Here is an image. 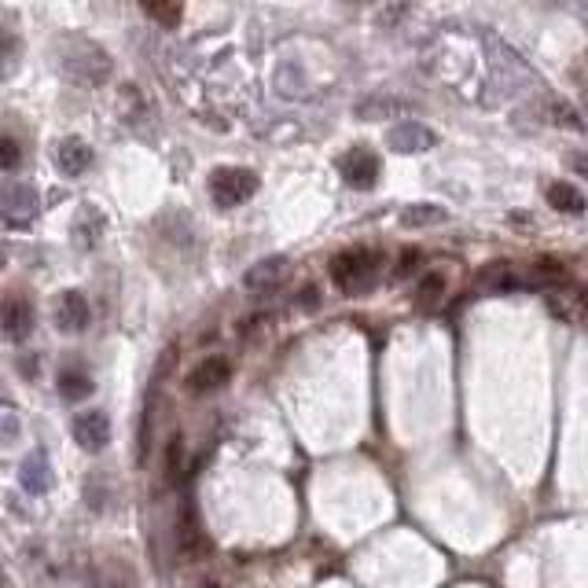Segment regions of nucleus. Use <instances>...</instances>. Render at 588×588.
<instances>
[{"label": "nucleus", "mask_w": 588, "mask_h": 588, "mask_svg": "<svg viewBox=\"0 0 588 588\" xmlns=\"http://www.w3.org/2000/svg\"><path fill=\"white\" fill-rule=\"evenodd\" d=\"M0 214H4V225L8 228H26L34 225L37 214H41V195H37L34 184H8L4 188V206H0Z\"/></svg>", "instance_id": "4"}, {"label": "nucleus", "mask_w": 588, "mask_h": 588, "mask_svg": "<svg viewBox=\"0 0 588 588\" xmlns=\"http://www.w3.org/2000/svg\"><path fill=\"white\" fill-rule=\"evenodd\" d=\"M144 15L147 19H155L159 26H166V30H173V26L184 19V8L181 4H173V0H147Z\"/></svg>", "instance_id": "19"}, {"label": "nucleus", "mask_w": 588, "mask_h": 588, "mask_svg": "<svg viewBox=\"0 0 588 588\" xmlns=\"http://www.w3.org/2000/svg\"><path fill=\"white\" fill-rule=\"evenodd\" d=\"M287 276H291V261L287 258H265V261H258L247 276H243V283H247V291H276Z\"/></svg>", "instance_id": "12"}, {"label": "nucleus", "mask_w": 588, "mask_h": 588, "mask_svg": "<svg viewBox=\"0 0 588 588\" xmlns=\"http://www.w3.org/2000/svg\"><path fill=\"white\" fill-rule=\"evenodd\" d=\"M548 298H552V309L559 313V317H566L570 324H588V294L577 291L570 280L552 287Z\"/></svg>", "instance_id": "11"}, {"label": "nucleus", "mask_w": 588, "mask_h": 588, "mask_svg": "<svg viewBox=\"0 0 588 588\" xmlns=\"http://www.w3.org/2000/svg\"><path fill=\"white\" fill-rule=\"evenodd\" d=\"M56 386H59V397H63V401H85V397L92 394V379L81 372H63L56 379Z\"/></svg>", "instance_id": "18"}, {"label": "nucleus", "mask_w": 588, "mask_h": 588, "mask_svg": "<svg viewBox=\"0 0 588 588\" xmlns=\"http://www.w3.org/2000/svg\"><path fill=\"white\" fill-rule=\"evenodd\" d=\"M258 192V173L247 166H221L210 177V195L217 206H243Z\"/></svg>", "instance_id": "3"}, {"label": "nucleus", "mask_w": 588, "mask_h": 588, "mask_svg": "<svg viewBox=\"0 0 588 588\" xmlns=\"http://www.w3.org/2000/svg\"><path fill=\"white\" fill-rule=\"evenodd\" d=\"M52 159H56L59 173H67V177H81V173L92 166V147L85 144L81 136H67V140H59L56 144Z\"/></svg>", "instance_id": "10"}, {"label": "nucleus", "mask_w": 588, "mask_h": 588, "mask_svg": "<svg viewBox=\"0 0 588 588\" xmlns=\"http://www.w3.org/2000/svg\"><path fill=\"white\" fill-rule=\"evenodd\" d=\"M438 221H445V210H441V206H427V203L408 206L405 214H401V225H408V228L438 225Z\"/></svg>", "instance_id": "20"}, {"label": "nucleus", "mask_w": 588, "mask_h": 588, "mask_svg": "<svg viewBox=\"0 0 588 588\" xmlns=\"http://www.w3.org/2000/svg\"><path fill=\"white\" fill-rule=\"evenodd\" d=\"M177 544H181L184 559H195V555L203 552V530H199V522H195V508L192 500L181 508V526H177Z\"/></svg>", "instance_id": "16"}, {"label": "nucleus", "mask_w": 588, "mask_h": 588, "mask_svg": "<svg viewBox=\"0 0 588 588\" xmlns=\"http://www.w3.org/2000/svg\"><path fill=\"white\" fill-rule=\"evenodd\" d=\"M386 144L394 147V151H401V155H419V151H430V147L438 144V136H434V129H427V125L401 122L386 133Z\"/></svg>", "instance_id": "8"}, {"label": "nucleus", "mask_w": 588, "mask_h": 588, "mask_svg": "<svg viewBox=\"0 0 588 588\" xmlns=\"http://www.w3.org/2000/svg\"><path fill=\"white\" fill-rule=\"evenodd\" d=\"M416 265H419V250H405V254H401V265H397V276L412 272Z\"/></svg>", "instance_id": "24"}, {"label": "nucleus", "mask_w": 588, "mask_h": 588, "mask_svg": "<svg viewBox=\"0 0 588 588\" xmlns=\"http://www.w3.org/2000/svg\"><path fill=\"white\" fill-rule=\"evenodd\" d=\"M339 170H342V181L350 184V188L368 192V188H375V181H379L383 162H379V155L368 151V147H353V151H346L339 159Z\"/></svg>", "instance_id": "5"}, {"label": "nucleus", "mask_w": 588, "mask_h": 588, "mask_svg": "<svg viewBox=\"0 0 588 588\" xmlns=\"http://www.w3.org/2000/svg\"><path fill=\"white\" fill-rule=\"evenodd\" d=\"M379 261L383 258L368 247L342 250V254H335V261H331V280L339 283L346 294H364L375 283V276H379Z\"/></svg>", "instance_id": "2"}, {"label": "nucleus", "mask_w": 588, "mask_h": 588, "mask_svg": "<svg viewBox=\"0 0 588 588\" xmlns=\"http://www.w3.org/2000/svg\"><path fill=\"white\" fill-rule=\"evenodd\" d=\"M548 203H552V210H559V214H570V217L585 214V206H588L585 195L577 192L570 181H555L552 188H548Z\"/></svg>", "instance_id": "17"}, {"label": "nucleus", "mask_w": 588, "mask_h": 588, "mask_svg": "<svg viewBox=\"0 0 588 588\" xmlns=\"http://www.w3.org/2000/svg\"><path fill=\"white\" fill-rule=\"evenodd\" d=\"M56 63L74 85H103L111 78V56L89 37H59Z\"/></svg>", "instance_id": "1"}, {"label": "nucleus", "mask_w": 588, "mask_h": 588, "mask_svg": "<svg viewBox=\"0 0 588 588\" xmlns=\"http://www.w3.org/2000/svg\"><path fill=\"white\" fill-rule=\"evenodd\" d=\"M232 379V361L228 357H206L203 364H195L188 375V390L192 394H214Z\"/></svg>", "instance_id": "9"}, {"label": "nucleus", "mask_w": 588, "mask_h": 588, "mask_svg": "<svg viewBox=\"0 0 588 588\" xmlns=\"http://www.w3.org/2000/svg\"><path fill=\"white\" fill-rule=\"evenodd\" d=\"M441 298H445V276L441 272H427L423 280L416 283V291H412V306L419 313H434L441 306Z\"/></svg>", "instance_id": "15"}, {"label": "nucleus", "mask_w": 588, "mask_h": 588, "mask_svg": "<svg viewBox=\"0 0 588 588\" xmlns=\"http://www.w3.org/2000/svg\"><path fill=\"white\" fill-rule=\"evenodd\" d=\"M74 438H78V445L85 453H103L107 441H111V419H107V412H100V408L81 412L74 419Z\"/></svg>", "instance_id": "6"}, {"label": "nucleus", "mask_w": 588, "mask_h": 588, "mask_svg": "<svg viewBox=\"0 0 588 588\" xmlns=\"http://www.w3.org/2000/svg\"><path fill=\"white\" fill-rule=\"evenodd\" d=\"M92 588H133V574L122 563L103 566L100 574H96V581H92Z\"/></svg>", "instance_id": "21"}, {"label": "nucleus", "mask_w": 588, "mask_h": 588, "mask_svg": "<svg viewBox=\"0 0 588 588\" xmlns=\"http://www.w3.org/2000/svg\"><path fill=\"white\" fill-rule=\"evenodd\" d=\"M552 118L559 125H566V129H581V118H577L574 107H570V103H563V100L552 103Z\"/></svg>", "instance_id": "23"}, {"label": "nucleus", "mask_w": 588, "mask_h": 588, "mask_svg": "<svg viewBox=\"0 0 588 588\" xmlns=\"http://www.w3.org/2000/svg\"><path fill=\"white\" fill-rule=\"evenodd\" d=\"M52 313H56V328L67 331V335H78V331L89 328V302H85V294L81 291H63L56 298V306H52Z\"/></svg>", "instance_id": "7"}, {"label": "nucleus", "mask_w": 588, "mask_h": 588, "mask_svg": "<svg viewBox=\"0 0 588 588\" xmlns=\"http://www.w3.org/2000/svg\"><path fill=\"white\" fill-rule=\"evenodd\" d=\"M34 331V306L26 298H8L4 302V335L12 342H26Z\"/></svg>", "instance_id": "13"}, {"label": "nucleus", "mask_w": 588, "mask_h": 588, "mask_svg": "<svg viewBox=\"0 0 588 588\" xmlns=\"http://www.w3.org/2000/svg\"><path fill=\"white\" fill-rule=\"evenodd\" d=\"M15 166H19V140H15V136H4V140H0V170L12 173Z\"/></svg>", "instance_id": "22"}, {"label": "nucleus", "mask_w": 588, "mask_h": 588, "mask_svg": "<svg viewBox=\"0 0 588 588\" xmlns=\"http://www.w3.org/2000/svg\"><path fill=\"white\" fill-rule=\"evenodd\" d=\"M570 166H574L577 173H585V177H588V155H574V159H570Z\"/></svg>", "instance_id": "25"}, {"label": "nucleus", "mask_w": 588, "mask_h": 588, "mask_svg": "<svg viewBox=\"0 0 588 588\" xmlns=\"http://www.w3.org/2000/svg\"><path fill=\"white\" fill-rule=\"evenodd\" d=\"M19 482H23V489L26 493H34V497L48 493V486H52V467H48V456L45 453L26 456L23 471H19Z\"/></svg>", "instance_id": "14"}]
</instances>
